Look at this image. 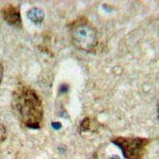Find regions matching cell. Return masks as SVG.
<instances>
[{"instance_id": "6da1fadb", "label": "cell", "mask_w": 159, "mask_h": 159, "mask_svg": "<svg viewBox=\"0 0 159 159\" xmlns=\"http://www.w3.org/2000/svg\"><path fill=\"white\" fill-rule=\"evenodd\" d=\"M13 111L19 122L29 129H39L44 116L43 103L37 92L22 85L13 93Z\"/></svg>"}, {"instance_id": "7a4b0ae2", "label": "cell", "mask_w": 159, "mask_h": 159, "mask_svg": "<svg viewBox=\"0 0 159 159\" xmlns=\"http://www.w3.org/2000/svg\"><path fill=\"white\" fill-rule=\"evenodd\" d=\"M69 34L75 47L85 52H93L99 42L96 28L84 17L69 24Z\"/></svg>"}, {"instance_id": "3957f363", "label": "cell", "mask_w": 159, "mask_h": 159, "mask_svg": "<svg viewBox=\"0 0 159 159\" xmlns=\"http://www.w3.org/2000/svg\"><path fill=\"white\" fill-rule=\"evenodd\" d=\"M111 142L121 149L127 159H142L146 148L150 143V139L140 137L116 136Z\"/></svg>"}, {"instance_id": "277c9868", "label": "cell", "mask_w": 159, "mask_h": 159, "mask_svg": "<svg viewBox=\"0 0 159 159\" xmlns=\"http://www.w3.org/2000/svg\"><path fill=\"white\" fill-rule=\"evenodd\" d=\"M1 13H2L3 19L9 25L18 29H21L22 27V18H21V14H20V10L18 7L11 4L2 8Z\"/></svg>"}, {"instance_id": "5b68a950", "label": "cell", "mask_w": 159, "mask_h": 159, "mask_svg": "<svg viewBox=\"0 0 159 159\" xmlns=\"http://www.w3.org/2000/svg\"><path fill=\"white\" fill-rule=\"evenodd\" d=\"M28 18L34 22V23H41L44 19V12L41 9L34 8L27 13Z\"/></svg>"}, {"instance_id": "8992f818", "label": "cell", "mask_w": 159, "mask_h": 159, "mask_svg": "<svg viewBox=\"0 0 159 159\" xmlns=\"http://www.w3.org/2000/svg\"><path fill=\"white\" fill-rule=\"evenodd\" d=\"M7 138V129L5 126L0 121V143H2Z\"/></svg>"}, {"instance_id": "52a82bcc", "label": "cell", "mask_w": 159, "mask_h": 159, "mask_svg": "<svg viewBox=\"0 0 159 159\" xmlns=\"http://www.w3.org/2000/svg\"><path fill=\"white\" fill-rule=\"evenodd\" d=\"M2 76H3V68H2V65H1V63H0V83L2 81Z\"/></svg>"}]
</instances>
